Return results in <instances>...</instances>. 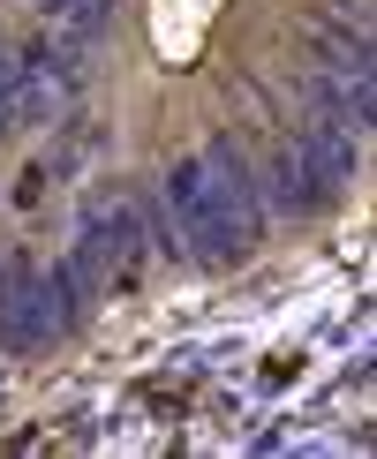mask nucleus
Listing matches in <instances>:
<instances>
[{
    "label": "nucleus",
    "mask_w": 377,
    "mask_h": 459,
    "mask_svg": "<svg viewBox=\"0 0 377 459\" xmlns=\"http://www.w3.org/2000/svg\"><path fill=\"white\" fill-rule=\"evenodd\" d=\"M159 188H166V204H174V226H181L188 256H204V264H234L241 256V234H234V219L219 212V196H212V181H204L197 159H174L159 174Z\"/></svg>",
    "instance_id": "f257e3e1"
},
{
    "label": "nucleus",
    "mask_w": 377,
    "mask_h": 459,
    "mask_svg": "<svg viewBox=\"0 0 377 459\" xmlns=\"http://www.w3.org/2000/svg\"><path fill=\"white\" fill-rule=\"evenodd\" d=\"M204 181H212V196H219V212L234 219V234H241V248H250L257 234H264V212H257V181H250V166H241V151H234V136H212L204 143Z\"/></svg>",
    "instance_id": "f03ea898"
},
{
    "label": "nucleus",
    "mask_w": 377,
    "mask_h": 459,
    "mask_svg": "<svg viewBox=\"0 0 377 459\" xmlns=\"http://www.w3.org/2000/svg\"><path fill=\"white\" fill-rule=\"evenodd\" d=\"M272 204H279V212H294V219H310V212H325V204H332V181L310 166V151H302V143H279V159H272Z\"/></svg>",
    "instance_id": "7ed1b4c3"
},
{
    "label": "nucleus",
    "mask_w": 377,
    "mask_h": 459,
    "mask_svg": "<svg viewBox=\"0 0 377 459\" xmlns=\"http://www.w3.org/2000/svg\"><path fill=\"white\" fill-rule=\"evenodd\" d=\"M294 143L310 151V166H317L332 188H339V181H355V166H363V151H355V136H347V121H310Z\"/></svg>",
    "instance_id": "20e7f679"
},
{
    "label": "nucleus",
    "mask_w": 377,
    "mask_h": 459,
    "mask_svg": "<svg viewBox=\"0 0 377 459\" xmlns=\"http://www.w3.org/2000/svg\"><path fill=\"white\" fill-rule=\"evenodd\" d=\"M68 8H75V0H38V15H46V23H61Z\"/></svg>",
    "instance_id": "39448f33"
}]
</instances>
